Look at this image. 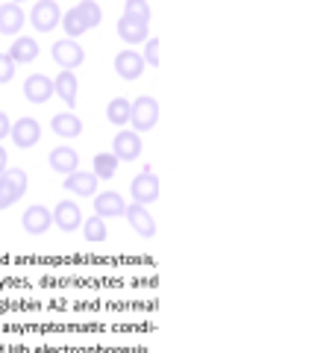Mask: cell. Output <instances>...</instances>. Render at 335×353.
Returning a JSON list of instances; mask_svg holds the SVG:
<instances>
[{"instance_id": "obj_1", "label": "cell", "mask_w": 335, "mask_h": 353, "mask_svg": "<svg viewBox=\"0 0 335 353\" xmlns=\"http://www.w3.org/2000/svg\"><path fill=\"white\" fill-rule=\"evenodd\" d=\"M30 189V176L24 168H6L0 174V209L15 206Z\"/></svg>"}, {"instance_id": "obj_2", "label": "cell", "mask_w": 335, "mask_h": 353, "mask_svg": "<svg viewBox=\"0 0 335 353\" xmlns=\"http://www.w3.org/2000/svg\"><path fill=\"white\" fill-rule=\"evenodd\" d=\"M156 121H159V101H156V97L144 94V97H139V101H130V124L139 136L153 130Z\"/></svg>"}, {"instance_id": "obj_3", "label": "cell", "mask_w": 335, "mask_h": 353, "mask_svg": "<svg viewBox=\"0 0 335 353\" xmlns=\"http://www.w3.org/2000/svg\"><path fill=\"white\" fill-rule=\"evenodd\" d=\"M130 194H132V203H139V206L159 201V176L153 174V168H144L139 176H132Z\"/></svg>"}, {"instance_id": "obj_4", "label": "cell", "mask_w": 335, "mask_h": 353, "mask_svg": "<svg viewBox=\"0 0 335 353\" xmlns=\"http://www.w3.org/2000/svg\"><path fill=\"white\" fill-rule=\"evenodd\" d=\"M141 136L136 130H121L115 132V139H112V157H115L118 162H136L141 157Z\"/></svg>"}, {"instance_id": "obj_5", "label": "cell", "mask_w": 335, "mask_h": 353, "mask_svg": "<svg viewBox=\"0 0 335 353\" xmlns=\"http://www.w3.org/2000/svg\"><path fill=\"white\" fill-rule=\"evenodd\" d=\"M30 24L36 27L39 32H50L62 24V9L56 0H36V6H32L30 12Z\"/></svg>"}, {"instance_id": "obj_6", "label": "cell", "mask_w": 335, "mask_h": 353, "mask_svg": "<svg viewBox=\"0 0 335 353\" xmlns=\"http://www.w3.org/2000/svg\"><path fill=\"white\" fill-rule=\"evenodd\" d=\"M53 59L62 71H77L85 62V50L74 39H59L53 44Z\"/></svg>"}, {"instance_id": "obj_7", "label": "cell", "mask_w": 335, "mask_h": 353, "mask_svg": "<svg viewBox=\"0 0 335 353\" xmlns=\"http://www.w3.org/2000/svg\"><path fill=\"white\" fill-rule=\"evenodd\" d=\"M9 139H12L15 148H21V150L36 148L39 139H41V124L36 118H18L12 124V130H9Z\"/></svg>"}, {"instance_id": "obj_8", "label": "cell", "mask_w": 335, "mask_h": 353, "mask_svg": "<svg viewBox=\"0 0 335 353\" xmlns=\"http://www.w3.org/2000/svg\"><path fill=\"white\" fill-rule=\"evenodd\" d=\"M21 227H24V233H30V236H44L53 227V212L41 203H32L27 212L21 215Z\"/></svg>"}, {"instance_id": "obj_9", "label": "cell", "mask_w": 335, "mask_h": 353, "mask_svg": "<svg viewBox=\"0 0 335 353\" xmlns=\"http://www.w3.org/2000/svg\"><path fill=\"white\" fill-rule=\"evenodd\" d=\"M53 224L62 230V233H74V230L83 227V212L80 206H77L74 201H59L53 209Z\"/></svg>"}, {"instance_id": "obj_10", "label": "cell", "mask_w": 335, "mask_h": 353, "mask_svg": "<svg viewBox=\"0 0 335 353\" xmlns=\"http://www.w3.org/2000/svg\"><path fill=\"white\" fill-rule=\"evenodd\" d=\"M115 30H118V39L124 44H144L150 39V24L148 21H136V18H127V15H121Z\"/></svg>"}, {"instance_id": "obj_11", "label": "cell", "mask_w": 335, "mask_h": 353, "mask_svg": "<svg viewBox=\"0 0 335 353\" xmlns=\"http://www.w3.org/2000/svg\"><path fill=\"white\" fill-rule=\"evenodd\" d=\"M127 212V201L118 192H97L94 194V215L97 218H121Z\"/></svg>"}, {"instance_id": "obj_12", "label": "cell", "mask_w": 335, "mask_h": 353, "mask_svg": "<svg viewBox=\"0 0 335 353\" xmlns=\"http://www.w3.org/2000/svg\"><path fill=\"white\" fill-rule=\"evenodd\" d=\"M124 218L130 221V227L136 230L141 239H153L156 236V221L153 215L148 212V206H139V203H127V212Z\"/></svg>"}, {"instance_id": "obj_13", "label": "cell", "mask_w": 335, "mask_h": 353, "mask_svg": "<svg viewBox=\"0 0 335 353\" xmlns=\"http://www.w3.org/2000/svg\"><path fill=\"white\" fill-rule=\"evenodd\" d=\"M144 59H141V53L139 50H121L118 57H115V71H118V77L121 80H139V77L144 74Z\"/></svg>"}, {"instance_id": "obj_14", "label": "cell", "mask_w": 335, "mask_h": 353, "mask_svg": "<svg viewBox=\"0 0 335 353\" xmlns=\"http://www.w3.org/2000/svg\"><path fill=\"white\" fill-rule=\"evenodd\" d=\"M48 162H50V168H53L56 174H62V176L80 171V153H77L74 148H68V145L53 148L50 157H48Z\"/></svg>"}, {"instance_id": "obj_15", "label": "cell", "mask_w": 335, "mask_h": 353, "mask_svg": "<svg viewBox=\"0 0 335 353\" xmlns=\"http://www.w3.org/2000/svg\"><path fill=\"white\" fill-rule=\"evenodd\" d=\"M24 97L30 103H48L53 97V80L44 74H30L24 80Z\"/></svg>"}, {"instance_id": "obj_16", "label": "cell", "mask_w": 335, "mask_h": 353, "mask_svg": "<svg viewBox=\"0 0 335 353\" xmlns=\"http://www.w3.org/2000/svg\"><path fill=\"white\" fill-rule=\"evenodd\" d=\"M77 88H80V83H77V74L74 71H59L53 80V94L62 97L65 106H68V112L77 106Z\"/></svg>"}, {"instance_id": "obj_17", "label": "cell", "mask_w": 335, "mask_h": 353, "mask_svg": "<svg viewBox=\"0 0 335 353\" xmlns=\"http://www.w3.org/2000/svg\"><path fill=\"white\" fill-rule=\"evenodd\" d=\"M27 24V15L18 3H3L0 6V32L3 36H18L21 27Z\"/></svg>"}, {"instance_id": "obj_18", "label": "cell", "mask_w": 335, "mask_h": 353, "mask_svg": "<svg viewBox=\"0 0 335 353\" xmlns=\"http://www.w3.org/2000/svg\"><path fill=\"white\" fill-rule=\"evenodd\" d=\"M97 183H100V180H97L92 171H74V174L65 176V189L74 192V194H80V197L97 194Z\"/></svg>"}, {"instance_id": "obj_19", "label": "cell", "mask_w": 335, "mask_h": 353, "mask_svg": "<svg viewBox=\"0 0 335 353\" xmlns=\"http://www.w3.org/2000/svg\"><path fill=\"white\" fill-rule=\"evenodd\" d=\"M36 57H39V41L32 36H18L12 41V48H9V59L15 65H30Z\"/></svg>"}, {"instance_id": "obj_20", "label": "cell", "mask_w": 335, "mask_h": 353, "mask_svg": "<svg viewBox=\"0 0 335 353\" xmlns=\"http://www.w3.org/2000/svg\"><path fill=\"white\" fill-rule=\"evenodd\" d=\"M50 130L59 139H77L83 132V121L77 118L74 112H59V115L50 118Z\"/></svg>"}, {"instance_id": "obj_21", "label": "cell", "mask_w": 335, "mask_h": 353, "mask_svg": "<svg viewBox=\"0 0 335 353\" xmlns=\"http://www.w3.org/2000/svg\"><path fill=\"white\" fill-rule=\"evenodd\" d=\"M62 30H65V39H80L83 32H88V24H85V18L80 15V9H68V12L62 15Z\"/></svg>"}, {"instance_id": "obj_22", "label": "cell", "mask_w": 335, "mask_h": 353, "mask_svg": "<svg viewBox=\"0 0 335 353\" xmlns=\"http://www.w3.org/2000/svg\"><path fill=\"white\" fill-rule=\"evenodd\" d=\"M115 171H118V159L112 157V153H97L94 162H92V174L97 180H112Z\"/></svg>"}, {"instance_id": "obj_23", "label": "cell", "mask_w": 335, "mask_h": 353, "mask_svg": "<svg viewBox=\"0 0 335 353\" xmlns=\"http://www.w3.org/2000/svg\"><path fill=\"white\" fill-rule=\"evenodd\" d=\"M106 118H109L115 127L130 124V101H127V97H115V101H109V106H106Z\"/></svg>"}, {"instance_id": "obj_24", "label": "cell", "mask_w": 335, "mask_h": 353, "mask_svg": "<svg viewBox=\"0 0 335 353\" xmlns=\"http://www.w3.org/2000/svg\"><path fill=\"white\" fill-rule=\"evenodd\" d=\"M83 236H85V241H92V245H100V241H106V221L103 218H97V215H92V218H85L83 221Z\"/></svg>"}, {"instance_id": "obj_25", "label": "cell", "mask_w": 335, "mask_h": 353, "mask_svg": "<svg viewBox=\"0 0 335 353\" xmlns=\"http://www.w3.org/2000/svg\"><path fill=\"white\" fill-rule=\"evenodd\" d=\"M77 9H80V15L85 18L88 30L100 27V21H103V9H100V6L94 3V0H80V3H77Z\"/></svg>"}, {"instance_id": "obj_26", "label": "cell", "mask_w": 335, "mask_h": 353, "mask_svg": "<svg viewBox=\"0 0 335 353\" xmlns=\"http://www.w3.org/2000/svg\"><path fill=\"white\" fill-rule=\"evenodd\" d=\"M124 15L136 18V21H148V24H150V3H148V0H127V3H124Z\"/></svg>"}, {"instance_id": "obj_27", "label": "cell", "mask_w": 335, "mask_h": 353, "mask_svg": "<svg viewBox=\"0 0 335 353\" xmlns=\"http://www.w3.org/2000/svg\"><path fill=\"white\" fill-rule=\"evenodd\" d=\"M159 39H148L144 41V53H141V59L144 65H150V68H159Z\"/></svg>"}, {"instance_id": "obj_28", "label": "cell", "mask_w": 335, "mask_h": 353, "mask_svg": "<svg viewBox=\"0 0 335 353\" xmlns=\"http://www.w3.org/2000/svg\"><path fill=\"white\" fill-rule=\"evenodd\" d=\"M15 71H18V65L9 59V53H0V85H6L9 80H12Z\"/></svg>"}, {"instance_id": "obj_29", "label": "cell", "mask_w": 335, "mask_h": 353, "mask_svg": "<svg viewBox=\"0 0 335 353\" xmlns=\"http://www.w3.org/2000/svg\"><path fill=\"white\" fill-rule=\"evenodd\" d=\"M9 130H12V121H9L6 112H0V141H3L9 136Z\"/></svg>"}, {"instance_id": "obj_30", "label": "cell", "mask_w": 335, "mask_h": 353, "mask_svg": "<svg viewBox=\"0 0 335 353\" xmlns=\"http://www.w3.org/2000/svg\"><path fill=\"white\" fill-rule=\"evenodd\" d=\"M9 168V153H6V148L0 145V174H3Z\"/></svg>"}, {"instance_id": "obj_31", "label": "cell", "mask_w": 335, "mask_h": 353, "mask_svg": "<svg viewBox=\"0 0 335 353\" xmlns=\"http://www.w3.org/2000/svg\"><path fill=\"white\" fill-rule=\"evenodd\" d=\"M6 3H18V6H21V3H24V0H6Z\"/></svg>"}]
</instances>
